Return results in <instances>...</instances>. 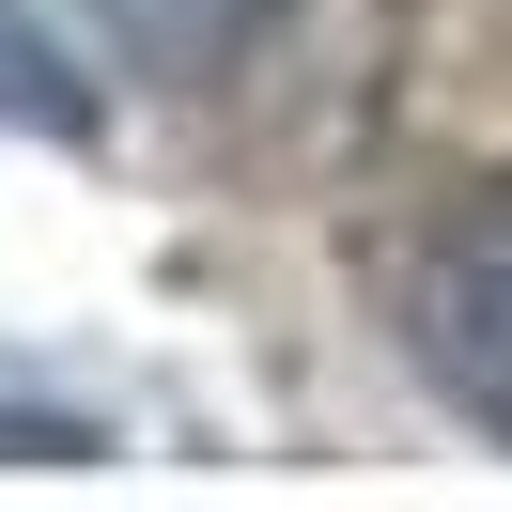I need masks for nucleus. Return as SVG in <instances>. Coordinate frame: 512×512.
Here are the masks:
<instances>
[{
	"mask_svg": "<svg viewBox=\"0 0 512 512\" xmlns=\"http://www.w3.org/2000/svg\"><path fill=\"white\" fill-rule=\"evenodd\" d=\"M419 357H435V388L481 419V435H512V187L466 202V218L419 249V295H404Z\"/></svg>",
	"mask_w": 512,
	"mask_h": 512,
	"instance_id": "f257e3e1",
	"label": "nucleus"
},
{
	"mask_svg": "<svg viewBox=\"0 0 512 512\" xmlns=\"http://www.w3.org/2000/svg\"><path fill=\"white\" fill-rule=\"evenodd\" d=\"M0 125H32V140H94V78H78V47L47 32L32 0H0Z\"/></svg>",
	"mask_w": 512,
	"mask_h": 512,
	"instance_id": "7ed1b4c3",
	"label": "nucleus"
},
{
	"mask_svg": "<svg viewBox=\"0 0 512 512\" xmlns=\"http://www.w3.org/2000/svg\"><path fill=\"white\" fill-rule=\"evenodd\" d=\"M94 16H109V47L156 63V78H233V63H249V32L280 16V0H94Z\"/></svg>",
	"mask_w": 512,
	"mask_h": 512,
	"instance_id": "f03ea898",
	"label": "nucleus"
}]
</instances>
